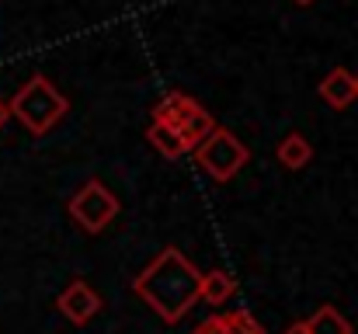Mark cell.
I'll return each instance as SVG.
<instances>
[{"instance_id":"obj_18","label":"cell","mask_w":358,"mask_h":334,"mask_svg":"<svg viewBox=\"0 0 358 334\" xmlns=\"http://www.w3.org/2000/svg\"><path fill=\"white\" fill-rule=\"evenodd\" d=\"M355 91H358V74H355Z\"/></svg>"},{"instance_id":"obj_17","label":"cell","mask_w":358,"mask_h":334,"mask_svg":"<svg viewBox=\"0 0 358 334\" xmlns=\"http://www.w3.org/2000/svg\"><path fill=\"white\" fill-rule=\"evenodd\" d=\"M296 4H299V7H310V4H313V0H296Z\"/></svg>"},{"instance_id":"obj_14","label":"cell","mask_w":358,"mask_h":334,"mask_svg":"<svg viewBox=\"0 0 358 334\" xmlns=\"http://www.w3.org/2000/svg\"><path fill=\"white\" fill-rule=\"evenodd\" d=\"M192 334H227V321H223V314H213V317H206L199 328Z\"/></svg>"},{"instance_id":"obj_2","label":"cell","mask_w":358,"mask_h":334,"mask_svg":"<svg viewBox=\"0 0 358 334\" xmlns=\"http://www.w3.org/2000/svg\"><path fill=\"white\" fill-rule=\"evenodd\" d=\"M7 111H10V118H17L31 136H45L49 129H56V125L66 118L70 102H66V95H63L49 77L35 74V77H31L28 84H21L17 95L7 102Z\"/></svg>"},{"instance_id":"obj_8","label":"cell","mask_w":358,"mask_h":334,"mask_svg":"<svg viewBox=\"0 0 358 334\" xmlns=\"http://www.w3.org/2000/svg\"><path fill=\"white\" fill-rule=\"evenodd\" d=\"M303 324V331L306 334H355L352 328V321L338 310V307H331V303H324L320 310H313L306 321H299Z\"/></svg>"},{"instance_id":"obj_3","label":"cell","mask_w":358,"mask_h":334,"mask_svg":"<svg viewBox=\"0 0 358 334\" xmlns=\"http://www.w3.org/2000/svg\"><path fill=\"white\" fill-rule=\"evenodd\" d=\"M192 157H195V164L213 178V181H230V178H237L240 167H247V160H250V150H247V143H240L237 136L230 132V129H223V125H216L195 150H192Z\"/></svg>"},{"instance_id":"obj_7","label":"cell","mask_w":358,"mask_h":334,"mask_svg":"<svg viewBox=\"0 0 358 334\" xmlns=\"http://www.w3.org/2000/svg\"><path fill=\"white\" fill-rule=\"evenodd\" d=\"M199 109H202V105H199L192 95H185V91H167V95L153 105V122L171 125L174 132H181V129H185V122H188Z\"/></svg>"},{"instance_id":"obj_16","label":"cell","mask_w":358,"mask_h":334,"mask_svg":"<svg viewBox=\"0 0 358 334\" xmlns=\"http://www.w3.org/2000/svg\"><path fill=\"white\" fill-rule=\"evenodd\" d=\"M285 334H306V331H303V324H292V328H289Z\"/></svg>"},{"instance_id":"obj_15","label":"cell","mask_w":358,"mask_h":334,"mask_svg":"<svg viewBox=\"0 0 358 334\" xmlns=\"http://www.w3.org/2000/svg\"><path fill=\"white\" fill-rule=\"evenodd\" d=\"M7 118H10V111H7V102H3V98H0V129H3V125H7Z\"/></svg>"},{"instance_id":"obj_5","label":"cell","mask_w":358,"mask_h":334,"mask_svg":"<svg viewBox=\"0 0 358 334\" xmlns=\"http://www.w3.org/2000/svg\"><path fill=\"white\" fill-rule=\"evenodd\" d=\"M56 307H59V314H63L70 324L84 328V324H91V321L98 317V310H101V296L94 293V286H91L87 279H73V282L56 296Z\"/></svg>"},{"instance_id":"obj_1","label":"cell","mask_w":358,"mask_h":334,"mask_svg":"<svg viewBox=\"0 0 358 334\" xmlns=\"http://www.w3.org/2000/svg\"><path fill=\"white\" fill-rule=\"evenodd\" d=\"M199 286H202V272H199L195 261L185 258L178 247H164V251L132 279V293H136L164 324L185 321V314L199 303Z\"/></svg>"},{"instance_id":"obj_4","label":"cell","mask_w":358,"mask_h":334,"mask_svg":"<svg viewBox=\"0 0 358 334\" xmlns=\"http://www.w3.org/2000/svg\"><path fill=\"white\" fill-rule=\"evenodd\" d=\"M119 195L105 185V181H98V178H91V181H84L77 192H73V199L66 202V213L73 216V223L84 230V233H101L108 223L119 216Z\"/></svg>"},{"instance_id":"obj_13","label":"cell","mask_w":358,"mask_h":334,"mask_svg":"<svg viewBox=\"0 0 358 334\" xmlns=\"http://www.w3.org/2000/svg\"><path fill=\"white\" fill-rule=\"evenodd\" d=\"M223 321H227V334H264V328L254 321L250 310H230L223 314Z\"/></svg>"},{"instance_id":"obj_6","label":"cell","mask_w":358,"mask_h":334,"mask_svg":"<svg viewBox=\"0 0 358 334\" xmlns=\"http://www.w3.org/2000/svg\"><path fill=\"white\" fill-rule=\"evenodd\" d=\"M317 95L324 98V105L334 111H345L352 109L358 102V91H355V74L352 70H345V67H334L324 81H320V88H317Z\"/></svg>"},{"instance_id":"obj_11","label":"cell","mask_w":358,"mask_h":334,"mask_svg":"<svg viewBox=\"0 0 358 334\" xmlns=\"http://www.w3.org/2000/svg\"><path fill=\"white\" fill-rule=\"evenodd\" d=\"M146 139H150V146L160 153V157H167V160H178V157H185L188 153V146H185V139L171 129V125H160V122H153L150 129H146Z\"/></svg>"},{"instance_id":"obj_9","label":"cell","mask_w":358,"mask_h":334,"mask_svg":"<svg viewBox=\"0 0 358 334\" xmlns=\"http://www.w3.org/2000/svg\"><path fill=\"white\" fill-rule=\"evenodd\" d=\"M237 293V279L223 268H213V272H202V286H199V300L209 303V307H223L230 296Z\"/></svg>"},{"instance_id":"obj_12","label":"cell","mask_w":358,"mask_h":334,"mask_svg":"<svg viewBox=\"0 0 358 334\" xmlns=\"http://www.w3.org/2000/svg\"><path fill=\"white\" fill-rule=\"evenodd\" d=\"M213 129H216V118H213V111L199 109L195 115H192V118H188V122H185V129H181L178 136L185 139V146H188V153H192V150H195V146H199V143H202V139L213 132Z\"/></svg>"},{"instance_id":"obj_10","label":"cell","mask_w":358,"mask_h":334,"mask_svg":"<svg viewBox=\"0 0 358 334\" xmlns=\"http://www.w3.org/2000/svg\"><path fill=\"white\" fill-rule=\"evenodd\" d=\"M275 157H278L282 167H289V171H303V167L313 160V143H310L303 132H289V136L278 143Z\"/></svg>"}]
</instances>
